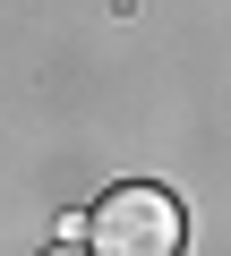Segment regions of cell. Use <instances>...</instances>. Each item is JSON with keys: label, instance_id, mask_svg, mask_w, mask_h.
<instances>
[{"label": "cell", "instance_id": "obj_1", "mask_svg": "<svg viewBox=\"0 0 231 256\" xmlns=\"http://www.w3.org/2000/svg\"><path fill=\"white\" fill-rule=\"evenodd\" d=\"M86 239H94L86 256H180V248H188V214H180L171 188L129 180V188H111V196L94 205Z\"/></svg>", "mask_w": 231, "mask_h": 256}, {"label": "cell", "instance_id": "obj_2", "mask_svg": "<svg viewBox=\"0 0 231 256\" xmlns=\"http://www.w3.org/2000/svg\"><path fill=\"white\" fill-rule=\"evenodd\" d=\"M52 256H86V248H52Z\"/></svg>", "mask_w": 231, "mask_h": 256}]
</instances>
